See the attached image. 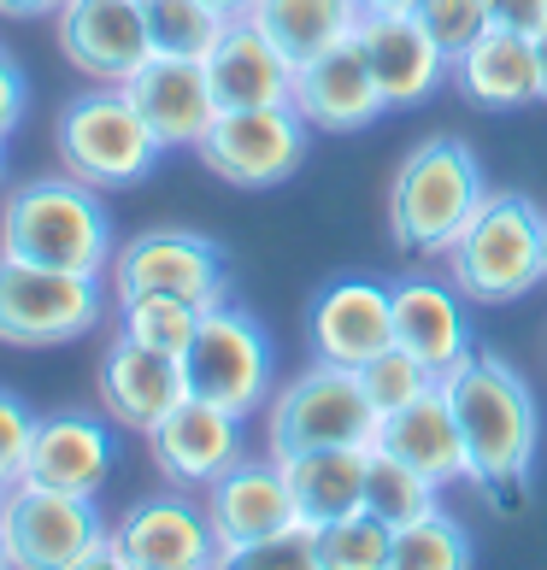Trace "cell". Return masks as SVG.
Returning a JSON list of instances; mask_svg holds the SVG:
<instances>
[{
  "instance_id": "obj_3",
  "label": "cell",
  "mask_w": 547,
  "mask_h": 570,
  "mask_svg": "<svg viewBox=\"0 0 547 570\" xmlns=\"http://www.w3.org/2000/svg\"><path fill=\"white\" fill-rule=\"evenodd\" d=\"M441 259L471 306H512L547 277V213L518 188H489Z\"/></svg>"
},
{
  "instance_id": "obj_22",
  "label": "cell",
  "mask_w": 547,
  "mask_h": 570,
  "mask_svg": "<svg viewBox=\"0 0 547 570\" xmlns=\"http://www.w3.org/2000/svg\"><path fill=\"white\" fill-rule=\"evenodd\" d=\"M113 417L107 412H53L36 424L30 441V459H25V476L30 482H48V489H66V494H100L113 476Z\"/></svg>"
},
{
  "instance_id": "obj_35",
  "label": "cell",
  "mask_w": 547,
  "mask_h": 570,
  "mask_svg": "<svg viewBox=\"0 0 547 570\" xmlns=\"http://www.w3.org/2000/svg\"><path fill=\"white\" fill-rule=\"evenodd\" d=\"M36 424H41V417L25 406V400L0 389V476H7V482H18V476H25V459H30Z\"/></svg>"
},
{
  "instance_id": "obj_7",
  "label": "cell",
  "mask_w": 547,
  "mask_h": 570,
  "mask_svg": "<svg viewBox=\"0 0 547 570\" xmlns=\"http://www.w3.org/2000/svg\"><path fill=\"white\" fill-rule=\"evenodd\" d=\"M0 530L12 541V564L18 570H95V564H118L113 553V530L100 518L95 494H66L48 482L18 476L0 505Z\"/></svg>"
},
{
  "instance_id": "obj_10",
  "label": "cell",
  "mask_w": 547,
  "mask_h": 570,
  "mask_svg": "<svg viewBox=\"0 0 547 570\" xmlns=\"http://www.w3.org/2000/svg\"><path fill=\"white\" fill-rule=\"evenodd\" d=\"M195 154L229 188H277L306 165L312 124L294 107H229L206 124Z\"/></svg>"
},
{
  "instance_id": "obj_43",
  "label": "cell",
  "mask_w": 547,
  "mask_h": 570,
  "mask_svg": "<svg viewBox=\"0 0 547 570\" xmlns=\"http://www.w3.org/2000/svg\"><path fill=\"white\" fill-rule=\"evenodd\" d=\"M0 183H7V141H0Z\"/></svg>"
},
{
  "instance_id": "obj_18",
  "label": "cell",
  "mask_w": 547,
  "mask_h": 570,
  "mask_svg": "<svg viewBox=\"0 0 547 570\" xmlns=\"http://www.w3.org/2000/svg\"><path fill=\"white\" fill-rule=\"evenodd\" d=\"M154 441V464L172 489H213V482L242 459V417L224 412L218 400L188 394L183 406H172V417H159Z\"/></svg>"
},
{
  "instance_id": "obj_24",
  "label": "cell",
  "mask_w": 547,
  "mask_h": 570,
  "mask_svg": "<svg viewBox=\"0 0 547 570\" xmlns=\"http://www.w3.org/2000/svg\"><path fill=\"white\" fill-rule=\"evenodd\" d=\"M453 82L459 95L482 112H518V107H536L541 100V77H536V41L530 36H512L489 24L477 41L453 53Z\"/></svg>"
},
{
  "instance_id": "obj_28",
  "label": "cell",
  "mask_w": 547,
  "mask_h": 570,
  "mask_svg": "<svg viewBox=\"0 0 547 570\" xmlns=\"http://www.w3.org/2000/svg\"><path fill=\"white\" fill-rule=\"evenodd\" d=\"M441 505V482H430L424 471H412L407 459H394L383 448H371V471H365V512L383 518L389 530L424 518Z\"/></svg>"
},
{
  "instance_id": "obj_8",
  "label": "cell",
  "mask_w": 547,
  "mask_h": 570,
  "mask_svg": "<svg viewBox=\"0 0 547 570\" xmlns=\"http://www.w3.org/2000/svg\"><path fill=\"white\" fill-rule=\"evenodd\" d=\"M100 312H107L100 277L0 259V342L7 347H66L100 324Z\"/></svg>"
},
{
  "instance_id": "obj_39",
  "label": "cell",
  "mask_w": 547,
  "mask_h": 570,
  "mask_svg": "<svg viewBox=\"0 0 547 570\" xmlns=\"http://www.w3.org/2000/svg\"><path fill=\"white\" fill-rule=\"evenodd\" d=\"M418 0H360V12H412Z\"/></svg>"
},
{
  "instance_id": "obj_30",
  "label": "cell",
  "mask_w": 547,
  "mask_h": 570,
  "mask_svg": "<svg viewBox=\"0 0 547 570\" xmlns=\"http://www.w3.org/2000/svg\"><path fill=\"white\" fill-rule=\"evenodd\" d=\"M201 312L206 306L177 301V294H130V301H118V335L183 358L188 342H195V330H201Z\"/></svg>"
},
{
  "instance_id": "obj_27",
  "label": "cell",
  "mask_w": 547,
  "mask_h": 570,
  "mask_svg": "<svg viewBox=\"0 0 547 570\" xmlns=\"http://www.w3.org/2000/svg\"><path fill=\"white\" fill-rule=\"evenodd\" d=\"M254 24L277 41V48L306 66L330 48L353 41V24H360V0H254Z\"/></svg>"
},
{
  "instance_id": "obj_21",
  "label": "cell",
  "mask_w": 547,
  "mask_h": 570,
  "mask_svg": "<svg viewBox=\"0 0 547 570\" xmlns=\"http://www.w3.org/2000/svg\"><path fill=\"white\" fill-rule=\"evenodd\" d=\"M389 294H394V347H407L418 365H430L436 376H453L477 353L466 294L453 283L407 277V283H389Z\"/></svg>"
},
{
  "instance_id": "obj_29",
  "label": "cell",
  "mask_w": 547,
  "mask_h": 570,
  "mask_svg": "<svg viewBox=\"0 0 547 570\" xmlns=\"http://www.w3.org/2000/svg\"><path fill=\"white\" fill-rule=\"evenodd\" d=\"M141 12H147L154 53H177V59H206L229 30V18L213 0H141Z\"/></svg>"
},
{
  "instance_id": "obj_17",
  "label": "cell",
  "mask_w": 547,
  "mask_h": 570,
  "mask_svg": "<svg viewBox=\"0 0 547 570\" xmlns=\"http://www.w3.org/2000/svg\"><path fill=\"white\" fill-rule=\"evenodd\" d=\"M95 389H100V412H107L118 430L154 435L159 417H172V406L188 400V371H183L177 353L141 347L130 335H113V347L100 353Z\"/></svg>"
},
{
  "instance_id": "obj_15",
  "label": "cell",
  "mask_w": 547,
  "mask_h": 570,
  "mask_svg": "<svg viewBox=\"0 0 547 570\" xmlns=\"http://www.w3.org/2000/svg\"><path fill=\"white\" fill-rule=\"evenodd\" d=\"M59 18V53L89 82H130L154 59L141 0H66Z\"/></svg>"
},
{
  "instance_id": "obj_19",
  "label": "cell",
  "mask_w": 547,
  "mask_h": 570,
  "mask_svg": "<svg viewBox=\"0 0 547 570\" xmlns=\"http://www.w3.org/2000/svg\"><path fill=\"white\" fill-rule=\"evenodd\" d=\"M289 107L324 136H353V130H365V124L383 118L389 100H383V89H377L360 41H342V48L306 59V66L294 71V100Z\"/></svg>"
},
{
  "instance_id": "obj_16",
  "label": "cell",
  "mask_w": 547,
  "mask_h": 570,
  "mask_svg": "<svg viewBox=\"0 0 547 570\" xmlns=\"http://www.w3.org/2000/svg\"><path fill=\"white\" fill-rule=\"evenodd\" d=\"M306 347L324 365L360 371L365 358L394 347V294L377 277H335L306 312Z\"/></svg>"
},
{
  "instance_id": "obj_32",
  "label": "cell",
  "mask_w": 547,
  "mask_h": 570,
  "mask_svg": "<svg viewBox=\"0 0 547 570\" xmlns=\"http://www.w3.org/2000/svg\"><path fill=\"white\" fill-rule=\"evenodd\" d=\"M319 570H394V530L365 505L319 530Z\"/></svg>"
},
{
  "instance_id": "obj_20",
  "label": "cell",
  "mask_w": 547,
  "mask_h": 570,
  "mask_svg": "<svg viewBox=\"0 0 547 570\" xmlns=\"http://www.w3.org/2000/svg\"><path fill=\"white\" fill-rule=\"evenodd\" d=\"M124 95L136 100V112L147 118V130L159 136V147H195L206 136V124L218 118L213 100V77L206 59H177V53H154L147 66L124 82Z\"/></svg>"
},
{
  "instance_id": "obj_5",
  "label": "cell",
  "mask_w": 547,
  "mask_h": 570,
  "mask_svg": "<svg viewBox=\"0 0 547 570\" xmlns=\"http://www.w3.org/2000/svg\"><path fill=\"white\" fill-rule=\"evenodd\" d=\"M53 154L71 177L95 188H136L159 171L165 147L118 82L71 95L53 118Z\"/></svg>"
},
{
  "instance_id": "obj_41",
  "label": "cell",
  "mask_w": 547,
  "mask_h": 570,
  "mask_svg": "<svg viewBox=\"0 0 547 570\" xmlns=\"http://www.w3.org/2000/svg\"><path fill=\"white\" fill-rule=\"evenodd\" d=\"M213 7H218L224 18H247V12H254V0H213Z\"/></svg>"
},
{
  "instance_id": "obj_26",
  "label": "cell",
  "mask_w": 547,
  "mask_h": 570,
  "mask_svg": "<svg viewBox=\"0 0 547 570\" xmlns=\"http://www.w3.org/2000/svg\"><path fill=\"white\" fill-rule=\"evenodd\" d=\"M289 471V489L294 505H301L306 523H335L348 512L365 505V471H371V448H312V453H294L283 459Z\"/></svg>"
},
{
  "instance_id": "obj_1",
  "label": "cell",
  "mask_w": 547,
  "mask_h": 570,
  "mask_svg": "<svg viewBox=\"0 0 547 570\" xmlns=\"http://www.w3.org/2000/svg\"><path fill=\"white\" fill-rule=\"evenodd\" d=\"M441 389L466 441V482L489 505H512L530 489L541 453V406L530 383L500 353H471L453 376H441Z\"/></svg>"
},
{
  "instance_id": "obj_37",
  "label": "cell",
  "mask_w": 547,
  "mask_h": 570,
  "mask_svg": "<svg viewBox=\"0 0 547 570\" xmlns=\"http://www.w3.org/2000/svg\"><path fill=\"white\" fill-rule=\"evenodd\" d=\"M489 24L536 41V36L547 30V0H489Z\"/></svg>"
},
{
  "instance_id": "obj_31",
  "label": "cell",
  "mask_w": 547,
  "mask_h": 570,
  "mask_svg": "<svg viewBox=\"0 0 547 570\" xmlns=\"http://www.w3.org/2000/svg\"><path fill=\"white\" fill-rule=\"evenodd\" d=\"M466 564H471V535L441 505L394 530V570H466Z\"/></svg>"
},
{
  "instance_id": "obj_40",
  "label": "cell",
  "mask_w": 547,
  "mask_h": 570,
  "mask_svg": "<svg viewBox=\"0 0 547 570\" xmlns=\"http://www.w3.org/2000/svg\"><path fill=\"white\" fill-rule=\"evenodd\" d=\"M536 77H541V100H547V30L536 36Z\"/></svg>"
},
{
  "instance_id": "obj_44",
  "label": "cell",
  "mask_w": 547,
  "mask_h": 570,
  "mask_svg": "<svg viewBox=\"0 0 547 570\" xmlns=\"http://www.w3.org/2000/svg\"><path fill=\"white\" fill-rule=\"evenodd\" d=\"M7 489H12V482H7V476H0V505H7Z\"/></svg>"
},
{
  "instance_id": "obj_34",
  "label": "cell",
  "mask_w": 547,
  "mask_h": 570,
  "mask_svg": "<svg viewBox=\"0 0 547 570\" xmlns=\"http://www.w3.org/2000/svg\"><path fill=\"white\" fill-rule=\"evenodd\" d=\"M412 12L424 18V30L448 53H459L466 41H477L482 30H489V0H418Z\"/></svg>"
},
{
  "instance_id": "obj_9",
  "label": "cell",
  "mask_w": 547,
  "mask_h": 570,
  "mask_svg": "<svg viewBox=\"0 0 547 570\" xmlns=\"http://www.w3.org/2000/svg\"><path fill=\"white\" fill-rule=\"evenodd\" d=\"M183 371H188V394L218 400L236 417H254L271 400V335L254 312L229 301L206 306L195 342L183 353Z\"/></svg>"
},
{
  "instance_id": "obj_14",
  "label": "cell",
  "mask_w": 547,
  "mask_h": 570,
  "mask_svg": "<svg viewBox=\"0 0 547 570\" xmlns=\"http://www.w3.org/2000/svg\"><path fill=\"white\" fill-rule=\"evenodd\" d=\"M353 41H360V53H365L377 89L389 100V112L430 100L441 82L453 77V53L424 30L418 12H360Z\"/></svg>"
},
{
  "instance_id": "obj_2",
  "label": "cell",
  "mask_w": 547,
  "mask_h": 570,
  "mask_svg": "<svg viewBox=\"0 0 547 570\" xmlns=\"http://www.w3.org/2000/svg\"><path fill=\"white\" fill-rule=\"evenodd\" d=\"M118 253V224L107 213L95 183L82 177H30L18 183L0 206V259L82 271V277H107Z\"/></svg>"
},
{
  "instance_id": "obj_25",
  "label": "cell",
  "mask_w": 547,
  "mask_h": 570,
  "mask_svg": "<svg viewBox=\"0 0 547 570\" xmlns=\"http://www.w3.org/2000/svg\"><path fill=\"white\" fill-rule=\"evenodd\" d=\"M377 448L407 459L412 471H424L441 489L466 482V441H459V424H453V406H448V389L441 383L430 394H418L412 406H401L394 417H383Z\"/></svg>"
},
{
  "instance_id": "obj_42",
  "label": "cell",
  "mask_w": 547,
  "mask_h": 570,
  "mask_svg": "<svg viewBox=\"0 0 547 570\" xmlns=\"http://www.w3.org/2000/svg\"><path fill=\"white\" fill-rule=\"evenodd\" d=\"M0 570H12V541H7V530H0Z\"/></svg>"
},
{
  "instance_id": "obj_23",
  "label": "cell",
  "mask_w": 547,
  "mask_h": 570,
  "mask_svg": "<svg viewBox=\"0 0 547 570\" xmlns=\"http://www.w3.org/2000/svg\"><path fill=\"white\" fill-rule=\"evenodd\" d=\"M294 71L301 66H294L254 18H229L218 48L206 53V77H213L218 112H229V107H289Z\"/></svg>"
},
{
  "instance_id": "obj_4",
  "label": "cell",
  "mask_w": 547,
  "mask_h": 570,
  "mask_svg": "<svg viewBox=\"0 0 547 570\" xmlns=\"http://www.w3.org/2000/svg\"><path fill=\"white\" fill-rule=\"evenodd\" d=\"M489 195L482 159L459 136H430L401 159L389 188V236L418 259H441Z\"/></svg>"
},
{
  "instance_id": "obj_13",
  "label": "cell",
  "mask_w": 547,
  "mask_h": 570,
  "mask_svg": "<svg viewBox=\"0 0 547 570\" xmlns=\"http://www.w3.org/2000/svg\"><path fill=\"white\" fill-rule=\"evenodd\" d=\"M113 553H118V570H213V564H224L213 518H206L201 500H188V489L130 505L124 523L113 530Z\"/></svg>"
},
{
  "instance_id": "obj_36",
  "label": "cell",
  "mask_w": 547,
  "mask_h": 570,
  "mask_svg": "<svg viewBox=\"0 0 547 570\" xmlns=\"http://www.w3.org/2000/svg\"><path fill=\"white\" fill-rule=\"evenodd\" d=\"M25 112H30V77H25V66H18L7 48H0V141L18 136Z\"/></svg>"
},
{
  "instance_id": "obj_11",
  "label": "cell",
  "mask_w": 547,
  "mask_h": 570,
  "mask_svg": "<svg viewBox=\"0 0 547 570\" xmlns=\"http://www.w3.org/2000/svg\"><path fill=\"white\" fill-rule=\"evenodd\" d=\"M113 294H177L195 306L229 301V259L201 229H141L113 253Z\"/></svg>"
},
{
  "instance_id": "obj_38",
  "label": "cell",
  "mask_w": 547,
  "mask_h": 570,
  "mask_svg": "<svg viewBox=\"0 0 547 570\" xmlns=\"http://www.w3.org/2000/svg\"><path fill=\"white\" fill-rule=\"evenodd\" d=\"M66 0H0V18H12V24H30V18H53Z\"/></svg>"
},
{
  "instance_id": "obj_33",
  "label": "cell",
  "mask_w": 547,
  "mask_h": 570,
  "mask_svg": "<svg viewBox=\"0 0 547 570\" xmlns=\"http://www.w3.org/2000/svg\"><path fill=\"white\" fill-rule=\"evenodd\" d=\"M436 383H441V376L430 365H418L407 347H383L377 358H365V365H360V389H365V400L377 406V417H394L401 406H412L418 394H430Z\"/></svg>"
},
{
  "instance_id": "obj_6",
  "label": "cell",
  "mask_w": 547,
  "mask_h": 570,
  "mask_svg": "<svg viewBox=\"0 0 547 570\" xmlns=\"http://www.w3.org/2000/svg\"><path fill=\"white\" fill-rule=\"evenodd\" d=\"M383 417L360 389V371L348 365H312L283 383L265 400V453L271 459H294L312 448H377Z\"/></svg>"
},
{
  "instance_id": "obj_12",
  "label": "cell",
  "mask_w": 547,
  "mask_h": 570,
  "mask_svg": "<svg viewBox=\"0 0 547 570\" xmlns=\"http://www.w3.org/2000/svg\"><path fill=\"white\" fill-rule=\"evenodd\" d=\"M206 518H213V535L224 547V564H242L260 541L283 535L301 523V505H294V489H289V471L283 459H236L229 471L206 489Z\"/></svg>"
}]
</instances>
